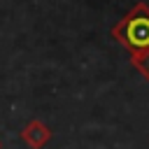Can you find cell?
<instances>
[{
	"instance_id": "obj_1",
	"label": "cell",
	"mask_w": 149,
	"mask_h": 149,
	"mask_svg": "<svg viewBox=\"0 0 149 149\" xmlns=\"http://www.w3.org/2000/svg\"><path fill=\"white\" fill-rule=\"evenodd\" d=\"M112 35L116 42H121L130 54L142 51L149 47V7L144 2H137L114 28Z\"/></svg>"
},
{
	"instance_id": "obj_2",
	"label": "cell",
	"mask_w": 149,
	"mask_h": 149,
	"mask_svg": "<svg viewBox=\"0 0 149 149\" xmlns=\"http://www.w3.org/2000/svg\"><path fill=\"white\" fill-rule=\"evenodd\" d=\"M21 140H23L28 147H33V149H42V147L51 140V130H49L42 121L33 119V121H28V123L23 126V130H21Z\"/></svg>"
},
{
	"instance_id": "obj_3",
	"label": "cell",
	"mask_w": 149,
	"mask_h": 149,
	"mask_svg": "<svg viewBox=\"0 0 149 149\" xmlns=\"http://www.w3.org/2000/svg\"><path fill=\"white\" fill-rule=\"evenodd\" d=\"M133 65L149 79V47L142 49V51H135V54H133Z\"/></svg>"
}]
</instances>
